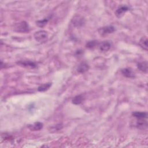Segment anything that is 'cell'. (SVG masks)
Instances as JSON below:
<instances>
[{
  "label": "cell",
  "instance_id": "cell-1",
  "mask_svg": "<svg viewBox=\"0 0 148 148\" xmlns=\"http://www.w3.org/2000/svg\"><path fill=\"white\" fill-rule=\"evenodd\" d=\"M14 30L21 33H27L30 31V27L26 21H22L15 24L14 26Z\"/></svg>",
  "mask_w": 148,
  "mask_h": 148
},
{
  "label": "cell",
  "instance_id": "cell-2",
  "mask_svg": "<svg viewBox=\"0 0 148 148\" xmlns=\"http://www.w3.org/2000/svg\"><path fill=\"white\" fill-rule=\"evenodd\" d=\"M35 39L41 43H45L48 39L47 33L45 30H39L36 31L34 34Z\"/></svg>",
  "mask_w": 148,
  "mask_h": 148
},
{
  "label": "cell",
  "instance_id": "cell-3",
  "mask_svg": "<svg viewBox=\"0 0 148 148\" xmlns=\"http://www.w3.org/2000/svg\"><path fill=\"white\" fill-rule=\"evenodd\" d=\"M85 22L86 21L84 17L78 15L74 16L71 20V23L73 24V26L76 27H81L83 26L85 24Z\"/></svg>",
  "mask_w": 148,
  "mask_h": 148
},
{
  "label": "cell",
  "instance_id": "cell-4",
  "mask_svg": "<svg viewBox=\"0 0 148 148\" xmlns=\"http://www.w3.org/2000/svg\"><path fill=\"white\" fill-rule=\"evenodd\" d=\"M115 31V29L112 26H105L100 28L98 30V34L103 37H105L106 35H108L110 34L113 33Z\"/></svg>",
  "mask_w": 148,
  "mask_h": 148
},
{
  "label": "cell",
  "instance_id": "cell-5",
  "mask_svg": "<svg viewBox=\"0 0 148 148\" xmlns=\"http://www.w3.org/2000/svg\"><path fill=\"white\" fill-rule=\"evenodd\" d=\"M17 64L23 67L27 68H35L37 67V64L33 61H24V60H20L17 62Z\"/></svg>",
  "mask_w": 148,
  "mask_h": 148
},
{
  "label": "cell",
  "instance_id": "cell-6",
  "mask_svg": "<svg viewBox=\"0 0 148 148\" xmlns=\"http://www.w3.org/2000/svg\"><path fill=\"white\" fill-rule=\"evenodd\" d=\"M129 10V8L127 6H122L120 8H119L116 11H115V15L118 18H121L125 13L127 12Z\"/></svg>",
  "mask_w": 148,
  "mask_h": 148
},
{
  "label": "cell",
  "instance_id": "cell-7",
  "mask_svg": "<svg viewBox=\"0 0 148 148\" xmlns=\"http://www.w3.org/2000/svg\"><path fill=\"white\" fill-rule=\"evenodd\" d=\"M121 72L122 75L129 78H134L135 77V73L129 68H123L121 69Z\"/></svg>",
  "mask_w": 148,
  "mask_h": 148
},
{
  "label": "cell",
  "instance_id": "cell-8",
  "mask_svg": "<svg viewBox=\"0 0 148 148\" xmlns=\"http://www.w3.org/2000/svg\"><path fill=\"white\" fill-rule=\"evenodd\" d=\"M111 47V44L108 41H103L99 45V49L101 52H106L108 51Z\"/></svg>",
  "mask_w": 148,
  "mask_h": 148
},
{
  "label": "cell",
  "instance_id": "cell-9",
  "mask_svg": "<svg viewBox=\"0 0 148 148\" xmlns=\"http://www.w3.org/2000/svg\"><path fill=\"white\" fill-rule=\"evenodd\" d=\"M90 68L89 64L85 62L81 63L77 68V71L80 73H83L87 72Z\"/></svg>",
  "mask_w": 148,
  "mask_h": 148
},
{
  "label": "cell",
  "instance_id": "cell-10",
  "mask_svg": "<svg viewBox=\"0 0 148 148\" xmlns=\"http://www.w3.org/2000/svg\"><path fill=\"white\" fill-rule=\"evenodd\" d=\"M43 125L41 122H35L33 125H29L28 127L30 129V130L32 131H39L42 129Z\"/></svg>",
  "mask_w": 148,
  "mask_h": 148
},
{
  "label": "cell",
  "instance_id": "cell-11",
  "mask_svg": "<svg viewBox=\"0 0 148 148\" xmlns=\"http://www.w3.org/2000/svg\"><path fill=\"white\" fill-rule=\"evenodd\" d=\"M147 42H148V41H147L146 37H142L139 42V44L141 46V47L146 51H147V47H148Z\"/></svg>",
  "mask_w": 148,
  "mask_h": 148
},
{
  "label": "cell",
  "instance_id": "cell-12",
  "mask_svg": "<svg viewBox=\"0 0 148 148\" xmlns=\"http://www.w3.org/2000/svg\"><path fill=\"white\" fill-rule=\"evenodd\" d=\"M83 100H84V97L82 95H78L75 97H73V98L72 100V103L73 104L78 105L82 103Z\"/></svg>",
  "mask_w": 148,
  "mask_h": 148
},
{
  "label": "cell",
  "instance_id": "cell-13",
  "mask_svg": "<svg viewBox=\"0 0 148 148\" xmlns=\"http://www.w3.org/2000/svg\"><path fill=\"white\" fill-rule=\"evenodd\" d=\"M138 69L143 72H147V61H142L140 62L137 65Z\"/></svg>",
  "mask_w": 148,
  "mask_h": 148
},
{
  "label": "cell",
  "instance_id": "cell-14",
  "mask_svg": "<svg viewBox=\"0 0 148 148\" xmlns=\"http://www.w3.org/2000/svg\"><path fill=\"white\" fill-rule=\"evenodd\" d=\"M133 116L137 117L138 119H144L147 118V114L146 112H135L133 113Z\"/></svg>",
  "mask_w": 148,
  "mask_h": 148
},
{
  "label": "cell",
  "instance_id": "cell-15",
  "mask_svg": "<svg viewBox=\"0 0 148 148\" xmlns=\"http://www.w3.org/2000/svg\"><path fill=\"white\" fill-rule=\"evenodd\" d=\"M51 86H52V83H45V84H43V85L39 86L38 88V90L41 92L45 91L47 90Z\"/></svg>",
  "mask_w": 148,
  "mask_h": 148
},
{
  "label": "cell",
  "instance_id": "cell-16",
  "mask_svg": "<svg viewBox=\"0 0 148 148\" xmlns=\"http://www.w3.org/2000/svg\"><path fill=\"white\" fill-rule=\"evenodd\" d=\"M147 122L145 120H143V119H139V120L137 122V127L138 129H145L147 127Z\"/></svg>",
  "mask_w": 148,
  "mask_h": 148
},
{
  "label": "cell",
  "instance_id": "cell-17",
  "mask_svg": "<svg viewBox=\"0 0 148 148\" xmlns=\"http://www.w3.org/2000/svg\"><path fill=\"white\" fill-rule=\"evenodd\" d=\"M47 21H48L47 19H43V20H38V21H36V24H37V26H38L39 27L42 28L44 26H45V25L47 24Z\"/></svg>",
  "mask_w": 148,
  "mask_h": 148
},
{
  "label": "cell",
  "instance_id": "cell-18",
  "mask_svg": "<svg viewBox=\"0 0 148 148\" xmlns=\"http://www.w3.org/2000/svg\"><path fill=\"white\" fill-rule=\"evenodd\" d=\"M98 45V41H89L88 42L86 45V47L88 49H93L94 48L95 46H96Z\"/></svg>",
  "mask_w": 148,
  "mask_h": 148
}]
</instances>
